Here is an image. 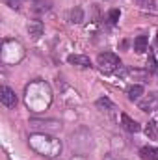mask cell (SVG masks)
Masks as SVG:
<instances>
[{"instance_id":"cell-11","label":"cell","mask_w":158,"mask_h":160,"mask_svg":"<svg viewBox=\"0 0 158 160\" xmlns=\"http://www.w3.org/2000/svg\"><path fill=\"white\" fill-rule=\"evenodd\" d=\"M147 45H149L147 36H138V38L134 39V50H136L138 54H141V52L147 50Z\"/></svg>"},{"instance_id":"cell-5","label":"cell","mask_w":158,"mask_h":160,"mask_svg":"<svg viewBox=\"0 0 158 160\" xmlns=\"http://www.w3.org/2000/svg\"><path fill=\"white\" fill-rule=\"evenodd\" d=\"M138 104H140V110H143V112H156L158 110V93H149L147 99L140 101Z\"/></svg>"},{"instance_id":"cell-4","label":"cell","mask_w":158,"mask_h":160,"mask_svg":"<svg viewBox=\"0 0 158 160\" xmlns=\"http://www.w3.org/2000/svg\"><path fill=\"white\" fill-rule=\"evenodd\" d=\"M0 101H2V104H4L6 108H13V106L17 104V95H15V91H13L11 88L2 86V88H0Z\"/></svg>"},{"instance_id":"cell-6","label":"cell","mask_w":158,"mask_h":160,"mask_svg":"<svg viewBox=\"0 0 158 160\" xmlns=\"http://www.w3.org/2000/svg\"><path fill=\"white\" fill-rule=\"evenodd\" d=\"M67 62H69L71 65H78L82 69L91 67V60H89L87 56H84V54H71V56L67 58Z\"/></svg>"},{"instance_id":"cell-16","label":"cell","mask_w":158,"mask_h":160,"mask_svg":"<svg viewBox=\"0 0 158 160\" xmlns=\"http://www.w3.org/2000/svg\"><path fill=\"white\" fill-rule=\"evenodd\" d=\"M136 6H140L141 9H155V0H134Z\"/></svg>"},{"instance_id":"cell-8","label":"cell","mask_w":158,"mask_h":160,"mask_svg":"<svg viewBox=\"0 0 158 160\" xmlns=\"http://www.w3.org/2000/svg\"><path fill=\"white\" fill-rule=\"evenodd\" d=\"M43 30H45V26H43L41 21H30L28 22V34L34 39H39L41 36H43Z\"/></svg>"},{"instance_id":"cell-17","label":"cell","mask_w":158,"mask_h":160,"mask_svg":"<svg viewBox=\"0 0 158 160\" xmlns=\"http://www.w3.org/2000/svg\"><path fill=\"white\" fill-rule=\"evenodd\" d=\"M119 17H121V11H119V9H110V13H108V22H110V24H117Z\"/></svg>"},{"instance_id":"cell-18","label":"cell","mask_w":158,"mask_h":160,"mask_svg":"<svg viewBox=\"0 0 158 160\" xmlns=\"http://www.w3.org/2000/svg\"><path fill=\"white\" fill-rule=\"evenodd\" d=\"M4 2H6V4H9L11 8H17V2H19V0H4Z\"/></svg>"},{"instance_id":"cell-9","label":"cell","mask_w":158,"mask_h":160,"mask_svg":"<svg viewBox=\"0 0 158 160\" xmlns=\"http://www.w3.org/2000/svg\"><path fill=\"white\" fill-rule=\"evenodd\" d=\"M140 157H141V160H158V147H151V145L141 147Z\"/></svg>"},{"instance_id":"cell-10","label":"cell","mask_w":158,"mask_h":160,"mask_svg":"<svg viewBox=\"0 0 158 160\" xmlns=\"http://www.w3.org/2000/svg\"><path fill=\"white\" fill-rule=\"evenodd\" d=\"M126 95H128V99L134 101V102L140 101L141 95H143V86H141V84H134V86H130L128 91H126Z\"/></svg>"},{"instance_id":"cell-12","label":"cell","mask_w":158,"mask_h":160,"mask_svg":"<svg viewBox=\"0 0 158 160\" xmlns=\"http://www.w3.org/2000/svg\"><path fill=\"white\" fill-rule=\"evenodd\" d=\"M145 136H147V138H151V140H156V138H158V123L149 121V123L145 125Z\"/></svg>"},{"instance_id":"cell-15","label":"cell","mask_w":158,"mask_h":160,"mask_svg":"<svg viewBox=\"0 0 158 160\" xmlns=\"http://www.w3.org/2000/svg\"><path fill=\"white\" fill-rule=\"evenodd\" d=\"M97 106H99L101 110H114V104H112V101H110V99H106V97L99 99V101H97Z\"/></svg>"},{"instance_id":"cell-3","label":"cell","mask_w":158,"mask_h":160,"mask_svg":"<svg viewBox=\"0 0 158 160\" xmlns=\"http://www.w3.org/2000/svg\"><path fill=\"white\" fill-rule=\"evenodd\" d=\"M97 65L104 75H110V73H116L121 67V60L114 52H101L97 56Z\"/></svg>"},{"instance_id":"cell-2","label":"cell","mask_w":158,"mask_h":160,"mask_svg":"<svg viewBox=\"0 0 158 160\" xmlns=\"http://www.w3.org/2000/svg\"><path fill=\"white\" fill-rule=\"evenodd\" d=\"M47 93H50V88L45 82H34L26 89V104L34 112H41V110L48 108L52 97H41V95H47Z\"/></svg>"},{"instance_id":"cell-1","label":"cell","mask_w":158,"mask_h":160,"mask_svg":"<svg viewBox=\"0 0 158 160\" xmlns=\"http://www.w3.org/2000/svg\"><path fill=\"white\" fill-rule=\"evenodd\" d=\"M30 147L34 151H37L43 157H48V158H54L62 153V143L60 140H56L54 136H47V134H34L30 136L28 140Z\"/></svg>"},{"instance_id":"cell-13","label":"cell","mask_w":158,"mask_h":160,"mask_svg":"<svg viewBox=\"0 0 158 160\" xmlns=\"http://www.w3.org/2000/svg\"><path fill=\"white\" fill-rule=\"evenodd\" d=\"M71 22H75V24H78L84 21V11H82V8H73L71 9Z\"/></svg>"},{"instance_id":"cell-7","label":"cell","mask_w":158,"mask_h":160,"mask_svg":"<svg viewBox=\"0 0 158 160\" xmlns=\"http://www.w3.org/2000/svg\"><path fill=\"white\" fill-rule=\"evenodd\" d=\"M121 125H123V128L128 130V132H140V130H141L140 123L134 121L130 116H126V114H121Z\"/></svg>"},{"instance_id":"cell-14","label":"cell","mask_w":158,"mask_h":160,"mask_svg":"<svg viewBox=\"0 0 158 160\" xmlns=\"http://www.w3.org/2000/svg\"><path fill=\"white\" fill-rule=\"evenodd\" d=\"M147 71L158 75V62H156V58H155L153 54H151V56H149V60H147Z\"/></svg>"}]
</instances>
